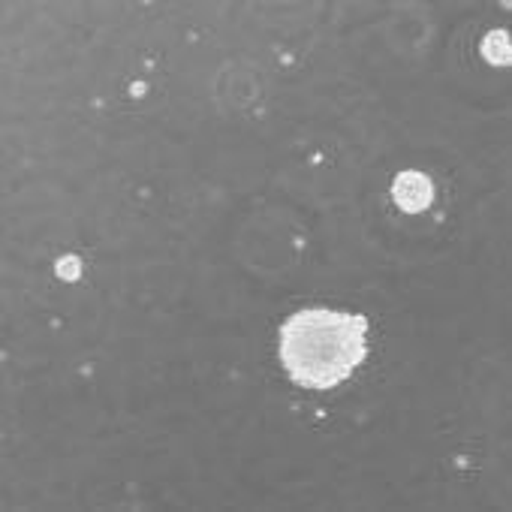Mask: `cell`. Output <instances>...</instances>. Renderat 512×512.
<instances>
[{
  "mask_svg": "<svg viewBox=\"0 0 512 512\" xmlns=\"http://www.w3.org/2000/svg\"><path fill=\"white\" fill-rule=\"evenodd\" d=\"M368 320L332 308H308L281 326V365L308 389L344 383L365 359Z\"/></svg>",
  "mask_w": 512,
  "mask_h": 512,
  "instance_id": "6da1fadb",
  "label": "cell"
},
{
  "mask_svg": "<svg viewBox=\"0 0 512 512\" xmlns=\"http://www.w3.org/2000/svg\"><path fill=\"white\" fill-rule=\"evenodd\" d=\"M392 196L404 211L416 214V211H425L431 205L434 187H431L428 175H422V172H401L392 184Z\"/></svg>",
  "mask_w": 512,
  "mask_h": 512,
  "instance_id": "7a4b0ae2",
  "label": "cell"
}]
</instances>
